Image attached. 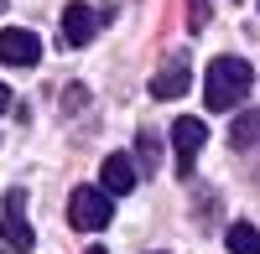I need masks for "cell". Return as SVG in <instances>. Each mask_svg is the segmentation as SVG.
<instances>
[{
    "label": "cell",
    "mask_w": 260,
    "mask_h": 254,
    "mask_svg": "<svg viewBox=\"0 0 260 254\" xmlns=\"http://www.w3.org/2000/svg\"><path fill=\"white\" fill-rule=\"evenodd\" d=\"M156 254H161V249H156Z\"/></svg>",
    "instance_id": "cell-17"
},
{
    "label": "cell",
    "mask_w": 260,
    "mask_h": 254,
    "mask_svg": "<svg viewBox=\"0 0 260 254\" xmlns=\"http://www.w3.org/2000/svg\"><path fill=\"white\" fill-rule=\"evenodd\" d=\"M11 109V89H6V83H0V114H6Z\"/></svg>",
    "instance_id": "cell-14"
},
{
    "label": "cell",
    "mask_w": 260,
    "mask_h": 254,
    "mask_svg": "<svg viewBox=\"0 0 260 254\" xmlns=\"http://www.w3.org/2000/svg\"><path fill=\"white\" fill-rule=\"evenodd\" d=\"M0 62H11V68H37V62H42V41H37V31L6 26V31H0Z\"/></svg>",
    "instance_id": "cell-5"
},
{
    "label": "cell",
    "mask_w": 260,
    "mask_h": 254,
    "mask_svg": "<svg viewBox=\"0 0 260 254\" xmlns=\"http://www.w3.org/2000/svg\"><path fill=\"white\" fill-rule=\"evenodd\" d=\"M255 140H260V109H245L240 119H234V130H229V145L234 151H250Z\"/></svg>",
    "instance_id": "cell-9"
},
{
    "label": "cell",
    "mask_w": 260,
    "mask_h": 254,
    "mask_svg": "<svg viewBox=\"0 0 260 254\" xmlns=\"http://www.w3.org/2000/svg\"><path fill=\"white\" fill-rule=\"evenodd\" d=\"M255 89V68L245 57H213L208 62V83H203V104L213 114H224V109H240V104L250 99Z\"/></svg>",
    "instance_id": "cell-1"
},
{
    "label": "cell",
    "mask_w": 260,
    "mask_h": 254,
    "mask_svg": "<svg viewBox=\"0 0 260 254\" xmlns=\"http://www.w3.org/2000/svg\"><path fill=\"white\" fill-rule=\"evenodd\" d=\"M115 218V197L104 192V187H78L68 197V223L83 228V234H99V228H110Z\"/></svg>",
    "instance_id": "cell-2"
},
{
    "label": "cell",
    "mask_w": 260,
    "mask_h": 254,
    "mask_svg": "<svg viewBox=\"0 0 260 254\" xmlns=\"http://www.w3.org/2000/svg\"><path fill=\"white\" fill-rule=\"evenodd\" d=\"M136 177H141V166H136V156H125V151L104 156V166H99V187H104L110 197H125V192H136Z\"/></svg>",
    "instance_id": "cell-6"
},
{
    "label": "cell",
    "mask_w": 260,
    "mask_h": 254,
    "mask_svg": "<svg viewBox=\"0 0 260 254\" xmlns=\"http://www.w3.org/2000/svg\"><path fill=\"white\" fill-rule=\"evenodd\" d=\"M99 21H110V11L94 16V6H68L62 11V41H68V47H89L94 31H99Z\"/></svg>",
    "instance_id": "cell-7"
},
{
    "label": "cell",
    "mask_w": 260,
    "mask_h": 254,
    "mask_svg": "<svg viewBox=\"0 0 260 254\" xmlns=\"http://www.w3.org/2000/svg\"><path fill=\"white\" fill-rule=\"evenodd\" d=\"M187 83H192V73H187V57L177 52V57H172V62H167V68H161L156 78H151V94H156V99H182V94H187Z\"/></svg>",
    "instance_id": "cell-8"
},
{
    "label": "cell",
    "mask_w": 260,
    "mask_h": 254,
    "mask_svg": "<svg viewBox=\"0 0 260 254\" xmlns=\"http://www.w3.org/2000/svg\"><path fill=\"white\" fill-rule=\"evenodd\" d=\"M229 254H260V228L255 223H229Z\"/></svg>",
    "instance_id": "cell-10"
},
{
    "label": "cell",
    "mask_w": 260,
    "mask_h": 254,
    "mask_svg": "<svg viewBox=\"0 0 260 254\" xmlns=\"http://www.w3.org/2000/svg\"><path fill=\"white\" fill-rule=\"evenodd\" d=\"M0 6H6V0H0Z\"/></svg>",
    "instance_id": "cell-16"
},
{
    "label": "cell",
    "mask_w": 260,
    "mask_h": 254,
    "mask_svg": "<svg viewBox=\"0 0 260 254\" xmlns=\"http://www.w3.org/2000/svg\"><path fill=\"white\" fill-rule=\"evenodd\" d=\"M26 192L21 187H11L6 192V213H0V244H6L11 254H31V244H37V234H31V223H26Z\"/></svg>",
    "instance_id": "cell-3"
},
{
    "label": "cell",
    "mask_w": 260,
    "mask_h": 254,
    "mask_svg": "<svg viewBox=\"0 0 260 254\" xmlns=\"http://www.w3.org/2000/svg\"><path fill=\"white\" fill-rule=\"evenodd\" d=\"M89 94H83V83H68V94H62V109H83Z\"/></svg>",
    "instance_id": "cell-13"
},
{
    "label": "cell",
    "mask_w": 260,
    "mask_h": 254,
    "mask_svg": "<svg viewBox=\"0 0 260 254\" xmlns=\"http://www.w3.org/2000/svg\"><path fill=\"white\" fill-rule=\"evenodd\" d=\"M89 254H110V249H99V244H94V249H89Z\"/></svg>",
    "instance_id": "cell-15"
},
{
    "label": "cell",
    "mask_w": 260,
    "mask_h": 254,
    "mask_svg": "<svg viewBox=\"0 0 260 254\" xmlns=\"http://www.w3.org/2000/svg\"><path fill=\"white\" fill-rule=\"evenodd\" d=\"M208 16H213V0H187V26H192V31H203Z\"/></svg>",
    "instance_id": "cell-12"
},
{
    "label": "cell",
    "mask_w": 260,
    "mask_h": 254,
    "mask_svg": "<svg viewBox=\"0 0 260 254\" xmlns=\"http://www.w3.org/2000/svg\"><path fill=\"white\" fill-rule=\"evenodd\" d=\"M136 166H141V172H156V166H161V140H156V130H141V135H136Z\"/></svg>",
    "instance_id": "cell-11"
},
{
    "label": "cell",
    "mask_w": 260,
    "mask_h": 254,
    "mask_svg": "<svg viewBox=\"0 0 260 254\" xmlns=\"http://www.w3.org/2000/svg\"><path fill=\"white\" fill-rule=\"evenodd\" d=\"M203 140H208V124H203V119L182 114L177 124H172V151H177V177H192V156L203 151Z\"/></svg>",
    "instance_id": "cell-4"
}]
</instances>
